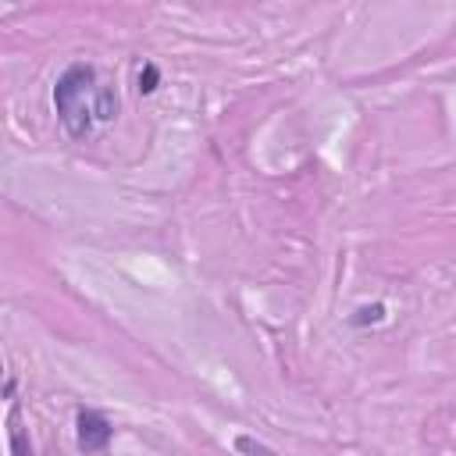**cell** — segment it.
I'll return each mask as SVG.
<instances>
[{"instance_id":"2","label":"cell","mask_w":456,"mask_h":456,"mask_svg":"<svg viewBox=\"0 0 456 456\" xmlns=\"http://www.w3.org/2000/svg\"><path fill=\"white\" fill-rule=\"evenodd\" d=\"M75 435H78V449H82L86 456H93V452H103V449L110 445L114 428H110V420H107L100 410H78V417H75Z\"/></svg>"},{"instance_id":"5","label":"cell","mask_w":456,"mask_h":456,"mask_svg":"<svg viewBox=\"0 0 456 456\" xmlns=\"http://www.w3.org/2000/svg\"><path fill=\"white\" fill-rule=\"evenodd\" d=\"M157 82H160L157 64H142V71H139V93H153V89H157Z\"/></svg>"},{"instance_id":"4","label":"cell","mask_w":456,"mask_h":456,"mask_svg":"<svg viewBox=\"0 0 456 456\" xmlns=\"http://www.w3.org/2000/svg\"><path fill=\"white\" fill-rule=\"evenodd\" d=\"M235 449L242 452V456H278L271 445H264V442H256L253 435H235Z\"/></svg>"},{"instance_id":"6","label":"cell","mask_w":456,"mask_h":456,"mask_svg":"<svg viewBox=\"0 0 456 456\" xmlns=\"http://www.w3.org/2000/svg\"><path fill=\"white\" fill-rule=\"evenodd\" d=\"M385 317V303H374V306H360L353 324H367V321H381Z\"/></svg>"},{"instance_id":"3","label":"cell","mask_w":456,"mask_h":456,"mask_svg":"<svg viewBox=\"0 0 456 456\" xmlns=\"http://www.w3.org/2000/svg\"><path fill=\"white\" fill-rule=\"evenodd\" d=\"M7 442H11V456H32V442L25 435V428L11 417V428H7Z\"/></svg>"},{"instance_id":"1","label":"cell","mask_w":456,"mask_h":456,"mask_svg":"<svg viewBox=\"0 0 456 456\" xmlns=\"http://www.w3.org/2000/svg\"><path fill=\"white\" fill-rule=\"evenodd\" d=\"M53 110L71 139H86L96 121H110L118 114V93L96 82L93 64H71L53 86Z\"/></svg>"}]
</instances>
